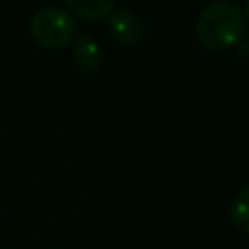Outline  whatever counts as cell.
I'll use <instances>...</instances> for the list:
<instances>
[{
    "label": "cell",
    "instance_id": "6da1fadb",
    "mask_svg": "<svg viewBox=\"0 0 249 249\" xmlns=\"http://www.w3.org/2000/svg\"><path fill=\"white\" fill-rule=\"evenodd\" d=\"M245 33L241 12L230 2H214L206 6L195 23L196 41L208 51H222L235 43Z\"/></svg>",
    "mask_w": 249,
    "mask_h": 249
},
{
    "label": "cell",
    "instance_id": "7a4b0ae2",
    "mask_svg": "<svg viewBox=\"0 0 249 249\" xmlns=\"http://www.w3.org/2000/svg\"><path fill=\"white\" fill-rule=\"evenodd\" d=\"M31 37L47 49H62L76 37V21L58 8H43L29 21Z\"/></svg>",
    "mask_w": 249,
    "mask_h": 249
},
{
    "label": "cell",
    "instance_id": "3957f363",
    "mask_svg": "<svg viewBox=\"0 0 249 249\" xmlns=\"http://www.w3.org/2000/svg\"><path fill=\"white\" fill-rule=\"evenodd\" d=\"M109 35L121 45H134L144 37V23L138 14L128 8H117L109 14Z\"/></svg>",
    "mask_w": 249,
    "mask_h": 249
},
{
    "label": "cell",
    "instance_id": "277c9868",
    "mask_svg": "<svg viewBox=\"0 0 249 249\" xmlns=\"http://www.w3.org/2000/svg\"><path fill=\"white\" fill-rule=\"evenodd\" d=\"M72 58L82 72H95L101 64V49L89 35H82L74 41Z\"/></svg>",
    "mask_w": 249,
    "mask_h": 249
},
{
    "label": "cell",
    "instance_id": "5b68a950",
    "mask_svg": "<svg viewBox=\"0 0 249 249\" xmlns=\"http://www.w3.org/2000/svg\"><path fill=\"white\" fill-rule=\"evenodd\" d=\"M68 8L82 19H103L113 10L117 0H66Z\"/></svg>",
    "mask_w": 249,
    "mask_h": 249
},
{
    "label": "cell",
    "instance_id": "8992f818",
    "mask_svg": "<svg viewBox=\"0 0 249 249\" xmlns=\"http://www.w3.org/2000/svg\"><path fill=\"white\" fill-rule=\"evenodd\" d=\"M231 222L237 230L249 233V185L243 187L231 202Z\"/></svg>",
    "mask_w": 249,
    "mask_h": 249
},
{
    "label": "cell",
    "instance_id": "52a82bcc",
    "mask_svg": "<svg viewBox=\"0 0 249 249\" xmlns=\"http://www.w3.org/2000/svg\"><path fill=\"white\" fill-rule=\"evenodd\" d=\"M245 16L249 18V0H245Z\"/></svg>",
    "mask_w": 249,
    "mask_h": 249
}]
</instances>
